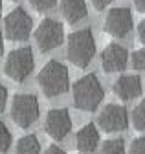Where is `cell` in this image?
<instances>
[{"mask_svg": "<svg viewBox=\"0 0 145 154\" xmlns=\"http://www.w3.org/2000/svg\"><path fill=\"white\" fill-rule=\"evenodd\" d=\"M76 108L83 112H94L99 108V105L105 99V90L96 73H86L81 79L76 81L74 90H72Z\"/></svg>", "mask_w": 145, "mask_h": 154, "instance_id": "1", "label": "cell"}, {"mask_svg": "<svg viewBox=\"0 0 145 154\" xmlns=\"http://www.w3.org/2000/svg\"><path fill=\"white\" fill-rule=\"evenodd\" d=\"M96 55V38L90 28L76 29L70 33L66 38V57L68 61L77 66V68H86L92 63Z\"/></svg>", "mask_w": 145, "mask_h": 154, "instance_id": "2", "label": "cell"}, {"mask_svg": "<svg viewBox=\"0 0 145 154\" xmlns=\"http://www.w3.org/2000/svg\"><path fill=\"white\" fill-rule=\"evenodd\" d=\"M37 81L46 97H57L70 88V73L61 61L51 59L41 68Z\"/></svg>", "mask_w": 145, "mask_h": 154, "instance_id": "3", "label": "cell"}, {"mask_svg": "<svg viewBox=\"0 0 145 154\" xmlns=\"http://www.w3.org/2000/svg\"><path fill=\"white\" fill-rule=\"evenodd\" d=\"M35 68L33 50L29 46L15 48L8 53L4 63V73L15 83H24Z\"/></svg>", "mask_w": 145, "mask_h": 154, "instance_id": "4", "label": "cell"}, {"mask_svg": "<svg viewBox=\"0 0 145 154\" xmlns=\"http://www.w3.org/2000/svg\"><path fill=\"white\" fill-rule=\"evenodd\" d=\"M9 114H11V119H13V123L17 127L28 128V127H31L35 121L39 119V114H41L39 99L35 97L33 94H19V95H15Z\"/></svg>", "mask_w": 145, "mask_h": 154, "instance_id": "5", "label": "cell"}, {"mask_svg": "<svg viewBox=\"0 0 145 154\" xmlns=\"http://www.w3.org/2000/svg\"><path fill=\"white\" fill-rule=\"evenodd\" d=\"M33 20L24 8L11 9L4 18V33L13 42H24L31 35Z\"/></svg>", "mask_w": 145, "mask_h": 154, "instance_id": "6", "label": "cell"}, {"mask_svg": "<svg viewBox=\"0 0 145 154\" xmlns=\"http://www.w3.org/2000/svg\"><path fill=\"white\" fill-rule=\"evenodd\" d=\"M63 41H64V28L55 18H44L35 29V42L42 53L59 48Z\"/></svg>", "mask_w": 145, "mask_h": 154, "instance_id": "7", "label": "cell"}, {"mask_svg": "<svg viewBox=\"0 0 145 154\" xmlns=\"http://www.w3.org/2000/svg\"><path fill=\"white\" fill-rule=\"evenodd\" d=\"M134 28L132 11L129 8H112L105 17V31L116 38H125Z\"/></svg>", "mask_w": 145, "mask_h": 154, "instance_id": "8", "label": "cell"}, {"mask_svg": "<svg viewBox=\"0 0 145 154\" xmlns=\"http://www.w3.org/2000/svg\"><path fill=\"white\" fill-rule=\"evenodd\" d=\"M44 130H46V134H48L51 140L63 141L68 134L72 132V118H70V112L66 108H51L46 114Z\"/></svg>", "mask_w": 145, "mask_h": 154, "instance_id": "9", "label": "cell"}, {"mask_svg": "<svg viewBox=\"0 0 145 154\" xmlns=\"http://www.w3.org/2000/svg\"><path fill=\"white\" fill-rule=\"evenodd\" d=\"M97 123L99 127L105 130V132H119V130H125L129 127V112L123 105H116V103H110L106 105L99 118H97Z\"/></svg>", "mask_w": 145, "mask_h": 154, "instance_id": "10", "label": "cell"}, {"mask_svg": "<svg viewBox=\"0 0 145 154\" xmlns=\"http://www.w3.org/2000/svg\"><path fill=\"white\" fill-rule=\"evenodd\" d=\"M129 63V51L118 42H110L101 53V66L106 73L123 72Z\"/></svg>", "mask_w": 145, "mask_h": 154, "instance_id": "11", "label": "cell"}, {"mask_svg": "<svg viewBox=\"0 0 145 154\" xmlns=\"http://www.w3.org/2000/svg\"><path fill=\"white\" fill-rule=\"evenodd\" d=\"M112 90L121 101H131L141 94L143 86L138 75H119L112 85Z\"/></svg>", "mask_w": 145, "mask_h": 154, "instance_id": "12", "label": "cell"}, {"mask_svg": "<svg viewBox=\"0 0 145 154\" xmlns=\"http://www.w3.org/2000/svg\"><path fill=\"white\" fill-rule=\"evenodd\" d=\"M76 145L81 152H94L99 145V130L94 123L83 125L76 134Z\"/></svg>", "mask_w": 145, "mask_h": 154, "instance_id": "13", "label": "cell"}, {"mask_svg": "<svg viewBox=\"0 0 145 154\" xmlns=\"http://www.w3.org/2000/svg\"><path fill=\"white\" fill-rule=\"evenodd\" d=\"M61 13L64 20L70 24H77L85 20L88 15L86 0H61Z\"/></svg>", "mask_w": 145, "mask_h": 154, "instance_id": "14", "label": "cell"}, {"mask_svg": "<svg viewBox=\"0 0 145 154\" xmlns=\"http://www.w3.org/2000/svg\"><path fill=\"white\" fill-rule=\"evenodd\" d=\"M17 154H41V141L35 134H26L17 141Z\"/></svg>", "mask_w": 145, "mask_h": 154, "instance_id": "15", "label": "cell"}, {"mask_svg": "<svg viewBox=\"0 0 145 154\" xmlns=\"http://www.w3.org/2000/svg\"><path fill=\"white\" fill-rule=\"evenodd\" d=\"M101 154H125V141L121 138L106 140L101 145Z\"/></svg>", "mask_w": 145, "mask_h": 154, "instance_id": "16", "label": "cell"}, {"mask_svg": "<svg viewBox=\"0 0 145 154\" xmlns=\"http://www.w3.org/2000/svg\"><path fill=\"white\" fill-rule=\"evenodd\" d=\"M132 123L134 128L140 132H145V99L138 103V106L132 110Z\"/></svg>", "mask_w": 145, "mask_h": 154, "instance_id": "17", "label": "cell"}, {"mask_svg": "<svg viewBox=\"0 0 145 154\" xmlns=\"http://www.w3.org/2000/svg\"><path fill=\"white\" fill-rule=\"evenodd\" d=\"M11 145H13V136H11V132H9V128L6 127V123L0 121V154L8 152Z\"/></svg>", "mask_w": 145, "mask_h": 154, "instance_id": "18", "label": "cell"}, {"mask_svg": "<svg viewBox=\"0 0 145 154\" xmlns=\"http://www.w3.org/2000/svg\"><path fill=\"white\" fill-rule=\"evenodd\" d=\"M29 4L39 13H46V11H50L57 6V0H29Z\"/></svg>", "mask_w": 145, "mask_h": 154, "instance_id": "19", "label": "cell"}, {"mask_svg": "<svg viewBox=\"0 0 145 154\" xmlns=\"http://www.w3.org/2000/svg\"><path fill=\"white\" fill-rule=\"evenodd\" d=\"M131 63H132L134 70H145V48H140L132 53Z\"/></svg>", "mask_w": 145, "mask_h": 154, "instance_id": "20", "label": "cell"}, {"mask_svg": "<svg viewBox=\"0 0 145 154\" xmlns=\"http://www.w3.org/2000/svg\"><path fill=\"white\" fill-rule=\"evenodd\" d=\"M129 154H145V136H140L131 143Z\"/></svg>", "mask_w": 145, "mask_h": 154, "instance_id": "21", "label": "cell"}, {"mask_svg": "<svg viewBox=\"0 0 145 154\" xmlns=\"http://www.w3.org/2000/svg\"><path fill=\"white\" fill-rule=\"evenodd\" d=\"M6 101H8V88L0 83V114H2L4 108H6Z\"/></svg>", "mask_w": 145, "mask_h": 154, "instance_id": "22", "label": "cell"}, {"mask_svg": "<svg viewBox=\"0 0 145 154\" xmlns=\"http://www.w3.org/2000/svg\"><path fill=\"white\" fill-rule=\"evenodd\" d=\"M90 2H92V6L96 8V9H105L106 6H110L112 2H114V0H90Z\"/></svg>", "mask_w": 145, "mask_h": 154, "instance_id": "23", "label": "cell"}, {"mask_svg": "<svg viewBox=\"0 0 145 154\" xmlns=\"http://www.w3.org/2000/svg\"><path fill=\"white\" fill-rule=\"evenodd\" d=\"M138 37H140V41L145 44V18H141L140 24H138Z\"/></svg>", "mask_w": 145, "mask_h": 154, "instance_id": "24", "label": "cell"}, {"mask_svg": "<svg viewBox=\"0 0 145 154\" xmlns=\"http://www.w3.org/2000/svg\"><path fill=\"white\" fill-rule=\"evenodd\" d=\"M44 154H66V150H63V149L57 147V145H50Z\"/></svg>", "mask_w": 145, "mask_h": 154, "instance_id": "25", "label": "cell"}, {"mask_svg": "<svg viewBox=\"0 0 145 154\" xmlns=\"http://www.w3.org/2000/svg\"><path fill=\"white\" fill-rule=\"evenodd\" d=\"M132 2H134V8H136L138 11L145 13V0H132Z\"/></svg>", "mask_w": 145, "mask_h": 154, "instance_id": "26", "label": "cell"}, {"mask_svg": "<svg viewBox=\"0 0 145 154\" xmlns=\"http://www.w3.org/2000/svg\"><path fill=\"white\" fill-rule=\"evenodd\" d=\"M4 53V38H2V33H0V57Z\"/></svg>", "mask_w": 145, "mask_h": 154, "instance_id": "27", "label": "cell"}, {"mask_svg": "<svg viewBox=\"0 0 145 154\" xmlns=\"http://www.w3.org/2000/svg\"><path fill=\"white\" fill-rule=\"evenodd\" d=\"M0 17H2V0H0Z\"/></svg>", "mask_w": 145, "mask_h": 154, "instance_id": "28", "label": "cell"}]
</instances>
